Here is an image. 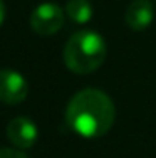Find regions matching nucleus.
I'll return each instance as SVG.
<instances>
[{
    "label": "nucleus",
    "mask_w": 156,
    "mask_h": 158,
    "mask_svg": "<svg viewBox=\"0 0 156 158\" xmlns=\"http://www.w3.org/2000/svg\"><path fill=\"white\" fill-rule=\"evenodd\" d=\"M116 119V108L101 89L86 88L76 93L66 108V123L82 138H99L111 130Z\"/></svg>",
    "instance_id": "f257e3e1"
},
{
    "label": "nucleus",
    "mask_w": 156,
    "mask_h": 158,
    "mask_svg": "<svg viewBox=\"0 0 156 158\" xmlns=\"http://www.w3.org/2000/svg\"><path fill=\"white\" fill-rule=\"evenodd\" d=\"M62 57L67 69L72 73H94L106 59V40L96 31H77L66 42Z\"/></svg>",
    "instance_id": "f03ea898"
},
{
    "label": "nucleus",
    "mask_w": 156,
    "mask_h": 158,
    "mask_svg": "<svg viewBox=\"0 0 156 158\" xmlns=\"http://www.w3.org/2000/svg\"><path fill=\"white\" fill-rule=\"evenodd\" d=\"M64 14L57 3H40L30 15V27L39 35H52L64 25Z\"/></svg>",
    "instance_id": "7ed1b4c3"
},
{
    "label": "nucleus",
    "mask_w": 156,
    "mask_h": 158,
    "mask_svg": "<svg viewBox=\"0 0 156 158\" xmlns=\"http://www.w3.org/2000/svg\"><path fill=\"white\" fill-rule=\"evenodd\" d=\"M29 94V82L14 69H0V103L14 106Z\"/></svg>",
    "instance_id": "20e7f679"
},
{
    "label": "nucleus",
    "mask_w": 156,
    "mask_h": 158,
    "mask_svg": "<svg viewBox=\"0 0 156 158\" xmlns=\"http://www.w3.org/2000/svg\"><path fill=\"white\" fill-rule=\"evenodd\" d=\"M7 138L14 146L20 150L32 148L39 138V128L27 116H17L7 125Z\"/></svg>",
    "instance_id": "39448f33"
},
{
    "label": "nucleus",
    "mask_w": 156,
    "mask_h": 158,
    "mask_svg": "<svg viewBox=\"0 0 156 158\" xmlns=\"http://www.w3.org/2000/svg\"><path fill=\"white\" fill-rule=\"evenodd\" d=\"M126 24L133 31H146L154 20V7L150 0H133L126 10Z\"/></svg>",
    "instance_id": "423d86ee"
},
{
    "label": "nucleus",
    "mask_w": 156,
    "mask_h": 158,
    "mask_svg": "<svg viewBox=\"0 0 156 158\" xmlns=\"http://www.w3.org/2000/svg\"><path fill=\"white\" fill-rule=\"evenodd\" d=\"M64 12L74 24L84 25L92 19V5L89 0H67Z\"/></svg>",
    "instance_id": "0eeeda50"
},
{
    "label": "nucleus",
    "mask_w": 156,
    "mask_h": 158,
    "mask_svg": "<svg viewBox=\"0 0 156 158\" xmlns=\"http://www.w3.org/2000/svg\"><path fill=\"white\" fill-rule=\"evenodd\" d=\"M0 158H27L20 148H0Z\"/></svg>",
    "instance_id": "6e6552de"
},
{
    "label": "nucleus",
    "mask_w": 156,
    "mask_h": 158,
    "mask_svg": "<svg viewBox=\"0 0 156 158\" xmlns=\"http://www.w3.org/2000/svg\"><path fill=\"white\" fill-rule=\"evenodd\" d=\"M5 19H7V9H5V3H3V0H0V27L3 25Z\"/></svg>",
    "instance_id": "1a4fd4ad"
}]
</instances>
